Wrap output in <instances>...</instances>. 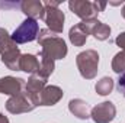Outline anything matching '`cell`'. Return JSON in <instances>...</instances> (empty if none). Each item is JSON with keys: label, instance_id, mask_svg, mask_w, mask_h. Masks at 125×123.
Segmentation results:
<instances>
[{"label": "cell", "instance_id": "1", "mask_svg": "<svg viewBox=\"0 0 125 123\" xmlns=\"http://www.w3.org/2000/svg\"><path fill=\"white\" fill-rule=\"evenodd\" d=\"M36 41L42 46L41 54L45 55V57H48V58H51L52 61L65 58V55L68 52L65 41L62 38H60V36H57L54 32H51L48 28L39 31Z\"/></svg>", "mask_w": 125, "mask_h": 123}, {"label": "cell", "instance_id": "2", "mask_svg": "<svg viewBox=\"0 0 125 123\" xmlns=\"http://www.w3.org/2000/svg\"><path fill=\"white\" fill-rule=\"evenodd\" d=\"M106 1H89V0H70L68 7L70 10L79 16L82 20H92L97 19V15L105 10Z\"/></svg>", "mask_w": 125, "mask_h": 123}, {"label": "cell", "instance_id": "3", "mask_svg": "<svg viewBox=\"0 0 125 123\" xmlns=\"http://www.w3.org/2000/svg\"><path fill=\"white\" fill-rule=\"evenodd\" d=\"M42 20L47 23V28L55 35L61 33L64 29V12L60 9V1L48 0L44 3V18Z\"/></svg>", "mask_w": 125, "mask_h": 123}, {"label": "cell", "instance_id": "4", "mask_svg": "<svg viewBox=\"0 0 125 123\" xmlns=\"http://www.w3.org/2000/svg\"><path fill=\"white\" fill-rule=\"evenodd\" d=\"M76 64L79 68V72L86 80H93L97 74L99 67V54L94 49H86L76 57Z\"/></svg>", "mask_w": 125, "mask_h": 123}, {"label": "cell", "instance_id": "5", "mask_svg": "<svg viewBox=\"0 0 125 123\" xmlns=\"http://www.w3.org/2000/svg\"><path fill=\"white\" fill-rule=\"evenodd\" d=\"M39 23L35 19H25L16 29L10 35L13 42L21 45V44H26V42H32L38 38L39 33Z\"/></svg>", "mask_w": 125, "mask_h": 123}, {"label": "cell", "instance_id": "6", "mask_svg": "<svg viewBox=\"0 0 125 123\" xmlns=\"http://www.w3.org/2000/svg\"><path fill=\"white\" fill-rule=\"evenodd\" d=\"M47 80L48 78H44L38 72H35V74H31V77L28 78V83L25 84V94L31 98V101L35 104V107L39 106L41 93L47 86Z\"/></svg>", "mask_w": 125, "mask_h": 123}, {"label": "cell", "instance_id": "7", "mask_svg": "<svg viewBox=\"0 0 125 123\" xmlns=\"http://www.w3.org/2000/svg\"><path fill=\"white\" fill-rule=\"evenodd\" d=\"M35 109V104L31 101V98L25 94V91L9 97L6 101V110L12 114H22V113H29Z\"/></svg>", "mask_w": 125, "mask_h": 123}, {"label": "cell", "instance_id": "8", "mask_svg": "<svg viewBox=\"0 0 125 123\" xmlns=\"http://www.w3.org/2000/svg\"><path fill=\"white\" fill-rule=\"evenodd\" d=\"M116 116V107L112 101H102L90 110V117L94 123H109Z\"/></svg>", "mask_w": 125, "mask_h": 123}, {"label": "cell", "instance_id": "9", "mask_svg": "<svg viewBox=\"0 0 125 123\" xmlns=\"http://www.w3.org/2000/svg\"><path fill=\"white\" fill-rule=\"evenodd\" d=\"M25 80L23 78H18V77H12V75H6L0 78V94H7V96H18L25 90Z\"/></svg>", "mask_w": 125, "mask_h": 123}, {"label": "cell", "instance_id": "10", "mask_svg": "<svg viewBox=\"0 0 125 123\" xmlns=\"http://www.w3.org/2000/svg\"><path fill=\"white\" fill-rule=\"evenodd\" d=\"M82 23L86 26V29L89 31L90 35H93L94 39L97 41H106L111 36V26L97 20V19H92V20H82Z\"/></svg>", "mask_w": 125, "mask_h": 123}, {"label": "cell", "instance_id": "11", "mask_svg": "<svg viewBox=\"0 0 125 123\" xmlns=\"http://www.w3.org/2000/svg\"><path fill=\"white\" fill-rule=\"evenodd\" d=\"M64 93L57 86H45V88L41 93V101L39 106H54L62 98Z\"/></svg>", "mask_w": 125, "mask_h": 123}, {"label": "cell", "instance_id": "12", "mask_svg": "<svg viewBox=\"0 0 125 123\" xmlns=\"http://www.w3.org/2000/svg\"><path fill=\"white\" fill-rule=\"evenodd\" d=\"M22 12L28 16V19H42L44 18V3L39 0H25L21 3Z\"/></svg>", "mask_w": 125, "mask_h": 123}, {"label": "cell", "instance_id": "13", "mask_svg": "<svg viewBox=\"0 0 125 123\" xmlns=\"http://www.w3.org/2000/svg\"><path fill=\"white\" fill-rule=\"evenodd\" d=\"M90 33L86 29V26L80 22L74 26L70 28V32H68V38H70V42L74 45V46H83L87 41V36Z\"/></svg>", "mask_w": 125, "mask_h": 123}, {"label": "cell", "instance_id": "14", "mask_svg": "<svg viewBox=\"0 0 125 123\" xmlns=\"http://www.w3.org/2000/svg\"><path fill=\"white\" fill-rule=\"evenodd\" d=\"M68 110L77 117V119H82V120H87L90 117V112H89V104L82 100V98H73L70 100L68 103Z\"/></svg>", "mask_w": 125, "mask_h": 123}, {"label": "cell", "instance_id": "15", "mask_svg": "<svg viewBox=\"0 0 125 123\" xmlns=\"http://www.w3.org/2000/svg\"><path fill=\"white\" fill-rule=\"evenodd\" d=\"M39 60L36 55L32 54H22L21 61H19V71H25L28 74H35L39 71Z\"/></svg>", "mask_w": 125, "mask_h": 123}, {"label": "cell", "instance_id": "16", "mask_svg": "<svg viewBox=\"0 0 125 123\" xmlns=\"http://www.w3.org/2000/svg\"><path fill=\"white\" fill-rule=\"evenodd\" d=\"M0 57H1V58H0L1 62H3L9 70H12V71H19V61H21L22 54H21V51H19L18 46L13 48V49H9V51L3 52Z\"/></svg>", "mask_w": 125, "mask_h": 123}, {"label": "cell", "instance_id": "17", "mask_svg": "<svg viewBox=\"0 0 125 123\" xmlns=\"http://www.w3.org/2000/svg\"><path fill=\"white\" fill-rule=\"evenodd\" d=\"M39 58H41V67H39V71H38V74L41 75V77H44V78H48L52 72H54V68H55V64L52 61L51 58H48V57H45V55H42L41 52H39V55H38Z\"/></svg>", "mask_w": 125, "mask_h": 123}, {"label": "cell", "instance_id": "18", "mask_svg": "<svg viewBox=\"0 0 125 123\" xmlns=\"http://www.w3.org/2000/svg\"><path fill=\"white\" fill-rule=\"evenodd\" d=\"M16 46H18V44L13 42V39H12V36L9 35V32L6 31L4 28H0V55H1L3 52L9 51V49L16 48Z\"/></svg>", "mask_w": 125, "mask_h": 123}, {"label": "cell", "instance_id": "19", "mask_svg": "<svg viewBox=\"0 0 125 123\" xmlns=\"http://www.w3.org/2000/svg\"><path fill=\"white\" fill-rule=\"evenodd\" d=\"M94 90L99 96H108L109 93L114 90V80L111 77H103L100 78L96 86H94Z\"/></svg>", "mask_w": 125, "mask_h": 123}, {"label": "cell", "instance_id": "20", "mask_svg": "<svg viewBox=\"0 0 125 123\" xmlns=\"http://www.w3.org/2000/svg\"><path fill=\"white\" fill-rule=\"evenodd\" d=\"M112 71L116 74H124L125 72V51H119L114 60H112Z\"/></svg>", "mask_w": 125, "mask_h": 123}, {"label": "cell", "instance_id": "21", "mask_svg": "<svg viewBox=\"0 0 125 123\" xmlns=\"http://www.w3.org/2000/svg\"><path fill=\"white\" fill-rule=\"evenodd\" d=\"M115 44L122 49V51H125V32H122V33H119L118 36H116V39H115Z\"/></svg>", "mask_w": 125, "mask_h": 123}, {"label": "cell", "instance_id": "22", "mask_svg": "<svg viewBox=\"0 0 125 123\" xmlns=\"http://www.w3.org/2000/svg\"><path fill=\"white\" fill-rule=\"evenodd\" d=\"M118 90H119V93H122V96L125 97V72L119 75V80H118Z\"/></svg>", "mask_w": 125, "mask_h": 123}, {"label": "cell", "instance_id": "23", "mask_svg": "<svg viewBox=\"0 0 125 123\" xmlns=\"http://www.w3.org/2000/svg\"><path fill=\"white\" fill-rule=\"evenodd\" d=\"M0 123H10L9 119H7V116H4L3 113H0Z\"/></svg>", "mask_w": 125, "mask_h": 123}, {"label": "cell", "instance_id": "24", "mask_svg": "<svg viewBox=\"0 0 125 123\" xmlns=\"http://www.w3.org/2000/svg\"><path fill=\"white\" fill-rule=\"evenodd\" d=\"M121 12H122V16H124V19H125V3H124V7H122V10H121Z\"/></svg>", "mask_w": 125, "mask_h": 123}]
</instances>
